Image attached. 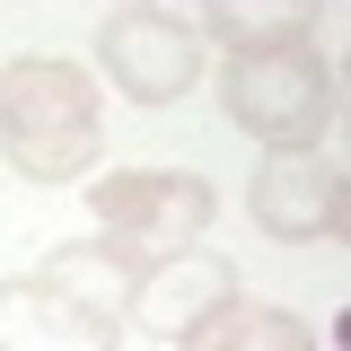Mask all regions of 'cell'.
<instances>
[{
  "label": "cell",
  "mask_w": 351,
  "mask_h": 351,
  "mask_svg": "<svg viewBox=\"0 0 351 351\" xmlns=\"http://www.w3.org/2000/svg\"><path fill=\"white\" fill-rule=\"evenodd\" d=\"M114 343H123V316H97V307L62 299L36 272L0 281V351H114Z\"/></svg>",
  "instance_id": "7"
},
{
  "label": "cell",
  "mask_w": 351,
  "mask_h": 351,
  "mask_svg": "<svg viewBox=\"0 0 351 351\" xmlns=\"http://www.w3.org/2000/svg\"><path fill=\"white\" fill-rule=\"evenodd\" d=\"M0 149L27 184L97 176V80L80 62H9L0 71Z\"/></svg>",
  "instance_id": "1"
},
{
  "label": "cell",
  "mask_w": 351,
  "mask_h": 351,
  "mask_svg": "<svg viewBox=\"0 0 351 351\" xmlns=\"http://www.w3.org/2000/svg\"><path fill=\"white\" fill-rule=\"evenodd\" d=\"M237 299V263L211 255V246H184L167 263H141L123 290V325L132 334H149V343H176V334H193L211 307Z\"/></svg>",
  "instance_id": "6"
},
{
  "label": "cell",
  "mask_w": 351,
  "mask_h": 351,
  "mask_svg": "<svg viewBox=\"0 0 351 351\" xmlns=\"http://www.w3.org/2000/svg\"><path fill=\"white\" fill-rule=\"evenodd\" d=\"M219 106H228L237 132H255V141H272V149H316V141L334 132V71L316 62L307 36L263 44V53H228Z\"/></svg>",
  "instance_id": "2"
},
{
  "label": "cell",
  "mask_w": 351,
  "mask_h": 351,
  "mask_svg": "<svg viewBox=\"0 0 351 351\" xmlns=\"http://www.w3.org/2000/svg\"><path fill=\"white\" fill-rule=\"evenodd\" d=\"M97 62L132 106H176L202 80V36L184 9H106L97 18Z\"/></svg>",
  "instance_id": "4"
},
{
  "label": "cell",
  "mask_w": 351,
  "mask_h": 351,
  "mask_svg": "<svg viewBox=\"0 0 351 351\" xmlns=\"http://www.w3.org/2000/svg\"><path fill=\"white\" fill-rule=\"evenodd\" d=\"M176 351H316V334L290 307H272V299H228L193 334H176Z\"/></svg>",
  "instance_id": "8"
},
{
  "label": "cell",
  "mask_w": 351,
  "mask_h": 351,
  "mask_svg": "<svg viewBox=\"0 0 351 351\" xmlns=\"http://www.w3.org/2000/svg\"><path fill=\"white\" fill-rule=\"evenodd\" d=\"M88 211H97V246H114L141 272V263H167L184 246H202L211 184L184 167H123V176H88Z\"/></svg>",
  "instance_id": "3"
},
{
  "label": "cell",
  "mask_w": 351,
  "mask_h": 351,
  "mask_svg": "<svg viewBox=\"0 0 351 351\" xmlns=\"http://www.w3.org/2000/svg\"><path fill=\"white\" fill-rule=\"evenodd\" d=\"M36 281H53L62 299L97 307V316H123V290H132V263L114 255V246H53V255L36 263Z\"/></svg>",
  "instance_id": "9"
},
{
  "label": "cell",
  "mask_w": 351,
  "mask_h": 351,
  "mask_svg": "<svg viewBox=\"0 0 351 351\" xmlns=\"http://www.w3.org/2000/svg\"><path fill=\"white\" fill-rule=\"evenodd\" d=\"M246 211L281 246H334L343 237V211H351V184H343V167L325 149H272L263 176H255V193H246Z\"/></svg>",
  "instance_id": "5"
},
{
  "label": "cell",
  "mask_w": 351,
  "mask_h": 351,
  "mask_svg": "<svg viewBox=\"0 0 351 351\" xmlns=\"http://www.w3.org/2000/svg\"><path fill=\"white\" fill-rule=\"evenodd\" d=\"M193 36H219L228 53H263V44H290L307 36V9H272V0H211L202 18H193Z\"/></svg>",
  "instance_id": "10"
}]
</instances>
